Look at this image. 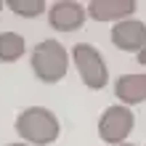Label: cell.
<instances>
[{
  "mask_svg": "<svg viewBox=\"0 0 146 146\" xmlns=\"http://www.w3.org/2000/svg\"><path fill=\"white\" fill-rule=\"evenodd\" d=\"M16 133L21 135L29 146H48L58 138L61 125L58 117L45 106H29L24 109L16 119Z\"/></svg>",
  "mask_w": 146,
  "mask_h": 146,
  "instance_id": "1",
  "label": "cell"
},
{
  "mask_svg": "<svg viewBox=\"0 0 146 146\" xmlns=\"http://www.w3.org/2000/svg\"><path fill=\"white\" fill-rule=\"evenodd\" d=\"M69 66V53L58 40H42L32 50V72L40 82H61Z\"/></svg>",
  "mask_w": 146,
  "mask_h": 146,
  "instance_id": "2",
  "label": "cell"
},
{
  "mask_svg": "<svg viewBox=\"0 0 146 146\" xmlns=\"http://www.w3.org/2000/svg\"><path fill=\"white\" fill-rule=\"evenodd\" d=\"M72 61L77 66V72H80L85 88L90 90H101L109 80V72H106V61L104 56L98 53L93 45H88V42H77V45L72 48Z\"/></svg>",
  "mask_w": 146,
  "mask_h": 146,
  "instance_id": "3",
  "label": "cell"
},
{
  "mask_svg": "<svg viewBox=\"0 0 146 146\" xmlns=\"http://www.w3.org/2000/svg\"><path fill=\"white\" fill-rule=\"evenodd\" d=\"M133 125H135V114L125 104H114V106L104 109V114H101L98 135H101V141L117 146V143H125V135H130Z\"/></svg>",
  "mask_w": 146,
  "mask_h": 146,
  "instance_id": "4",
  "label": "cell"
},
{
  "mask_svg": "<svg viewBox=\"0 0 146 146\" xmlns=\"http://www.w3.org/2000/svg\"><path fill=\"white\" fill-rule=\"evenodd\" d=\"M85 19H88V11H85L80 3H74V0H56V3L48 8V21H50V27L58 29V32L80 29L85 24Z\"/></svg>",
  "mask_w": 146,
  "mask_h": 146,
  "instance_id": "5",
  "label": "cell"
},
{
  "mask_svg": "<svg viewBox=\"0 0 146 146\" xmlns=\"http://www.w3.org/2000/svg\"><path fill=\"white\" fill-rule=\"evenodd\" d=\"M111 42L119 50H143L146 48V24L138 19H125L117 21L111 29Z\"/></svg>",
  "mask_w": 146,
  "mask_h": 146,
  "instance_id": "6",
  "label": "cell"
},
{
  "mask_svg": "<svg viewBox=\"0 0 146 146\" xmlns=\"http://www.w3.org/2000/svg\"><path fill=\"white\" fill-rule=\"evenodd\" d=\"M135 0H90L85 11L96 21H125L130 13H135Z\"/></svg>",
  "mask_w": 146,
  "mask_h": 146,
  "instance_id": "7",
  "label": "cell"
},
{
  "mask_svg": "<svg viewBox=\"0 0 146 146\" xmlns=\"http://www.w3.org/2000/svg\"><path fill=\"white\" fill-rule=\"evenodd\" d=\"M114 96L125 106L146 101V74H122L114 82Z\"/></svg>",
  "mask_w": 146,
  "mask_h": 146,
  "instance_id": "8",
  "label": "cell"
},
{
  "mask_svg": "<svg viewBox=\"0 0 146 146\" xmlns=\"http://www.w3.org/2000/svg\"><path fill=\"white\" fill-rule=\"evenodd\" d=\"M24 37L19 32H0V61L3 64H11V61H19L24 56Z\"/></svg>",
  "mask_w": 146,
  "mask_h": 146,
  "instance_id": "9",
  "label": "cell"
},
{
  "mask_svg": "<svg viewBox=\"0 0 146 146\" xmlns=\"http://www.w3.org/2000/svg\"><path fill=\"white\" fill-rule=\"evenodd\" d=\"M5 5L11 8L16 16H24V19H35V16H40L48 8L42 0H8Z\"/></svg>",
  "mask_w": 146,
  "mask_h": 146,
  "instance_id": "10",
  "label": "cell"
},
{
  "mask_svg": "<svg viewBox=\"0 0 146 146\" xmlns=\"http://www.w3.org/2000/svg\"><path fill=\"white\" fill-rule=\"evenodd\" d=\"M135 58H138V64H141V66H146V48L138 50V53H135Z\"/></svg>",
  "mask_w": 146,
  "mask_h": 146,
  "instance_id": "11",
  "label": "cell"
},
{
  "mask_svg": "<svg viewBox=\"0 0 146 146\" xmlns=\"http://www.w3.org/2000/svg\"><path fill=\"white\" fill-rule=\"evenodd\" d=\"M8 146H29V143H8Z\"/></svg>",
  "mask_w": 146,
  "mask_h": 146,
  "instance_id": "12",
  "label": "cell"
},
{
  "mask_svg": "<svg viewBox=\"0 0 146 146\" xmlns=\"http://www.w3.org/2000/svg\"><path fill=\"white\" fill-rule=\"evenodd\" d=\"M117 146H135V143H117Z\"/></svg>",
  "mask_w": 146,
  "mask_h": 146,
  "instance_id": "13",
  "label": "cell"
},
{
  "mask_svg": "<svg viewBox=\"0 0 146 146\" xmlns=\"http://www.w3.org/2000/svg\"><path fill=\"white\" fill-rule=\"evenodd\" d=\"M3 5H5V3H3V0H0V11H3Z\"/></svg>",
  "mask_w": 146,
  "mask_h": 146,
  "instance_id": "14",
  "label": "cell"
}]
</instances>
